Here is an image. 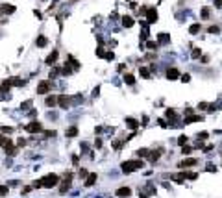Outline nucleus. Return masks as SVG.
<instances>
[{"mask_svg":"<svg viewBox=\"0 0 222 198\" xmlns=\"http://www.w3.org/2000/svg\"><path fill=\"white\" fill-rule=\"evenodd\" d=\"M143 167H144V161L143 159H130V161H124L120 168H122V172L130 174V172H135V170L143 168Z\"/></svg>","mask_w":222,"mask_h":198,"instance_id":"nucleus-1","label":"nucleus"},{"mask_svg":"<svg viewBox=\"0 0 222 198\" xmlns=\"http://www.w3.org/2000/svg\"><path fill=\"white\" fill-rule=\"evenodd\" d=\"M43 187H46V189H52L54 185H58V181H59V178H58V174H46L43 180Z\"/></svg>","mask_w":222,"mask_h":198,"instance_id":"nucleus-2","label":"nucleus"},{"mask_svg":"<svg viewBox=\"0 0 222 198\" xmlns=\"http://www.w3.org/2000/svg\"><path fill=\"white\" fill-rule=\"evenodd\" d=\"M71 104H72V98H71V96H67V94H59V96H58V106H59V107L67 109Z\"/></svg>","mask_w":222,"mask_h":198,"instance_id":"nucleus-3","label":"nucleus"},{"mask_svg":"<svg viewBox=\"0 0 222 198\" xmlns=\"http://www.w3.org/2000/svg\"><path fill=\"white\" fill-rule=\"evenodd\" d=\"M50 87H52L50 80H45V81H41V84L37 85V94H46L48 91H50Z\"/></svg>","mask_w":222,"mask_h":198,"instance_id":"nucleus-4","label":"nucleus"},{"mask_svg":"<svg viewBox=\"0 0 222 198\" xmlns=\"http://www.w3.org/2000/svg\"><path fill=\"white\" fill-rule=\"evenodd\" d=\"M24 130H26L28 133H37V132H41V122L33 120V122H30V124H26Z\"/></svg>","mask_w":222,"mask_h":198,"instance_id":"nucleus-5","label":"nucleus"},{"mask_svg":"<svg viewBox=\"0 0 222 198\" xmlns=\"http://www.w3.org/2000/svg\"><path fill=\"white\" fill-rule=\"evenodd\" d=\"M4 150H6V154H8V156H15V154L19 152V150H17V146L13 145V143H11L9 139L4 143Z\"/></svg>","mask_w":222,"mask_h":198,"instance_id":"nucleus-6","label":"nucleus"},{"mask_svg":"<svg viewBox=\"0 0 222 198\" xmlns=\"http://www.w3.org/2000/svg\"><path fill=\"white\" fill-rule=\"evenodd\" d=\"M196 159H194V158H187V159H183L182 163H179V168H191V167H194V165H196Z\"/></svg>","mask_w":222,"mask_h":198,"instance_id":"nucleus-7","label":"nucleus"},{"mask_svg":"<svg viewBox=\"0 0 222 198\" xmlns=\"http://www.w3.org/2000/svg\"><path fill=\"white\" fill-rule=\"evenodd\" d=\"M146 15H148V22H150V24L157 20V11H156V8H146Z\"/></svg>","mask_w":222,"mask_h":198,"instance_id":"nucleus-8","label":"nucleus"},{"mask_svg":"<svg viewBox=\"0 0 222 198\" xmlns=\"http://www.w3.org/2000/svg\"><path fill=\"white\" fill-rule=\"evenodd\" d=\"M131 194V189L130 187H119V189H117V196H119V198H128Z\"/></svg>","mask_w":222,"mask_h":198,"instance_id":"nucleus-9","label":"nucleus"},{"mask_svg":"<svg viewBox=\"0 0 222 198\" xmlns=\"http://www.w3.org/2000/svg\"><path fill=\"white\" fill-rule=\"evenodd\" d=\"M161 154H163V150H161V148H159V150H154V152H150V154H148L150 163H156L159 158H161Z\"/></svg>","mask_w":222,"mask_h":198,"instance_id":"nucleus-10","label":"nucleus"},{"mask_svg":"<svg viewBox=\"0 0 222 198\" xmlns=\"http://www.w3.org/2000/svg\"><path fill=\"white\" fill-rule=\"evenodd\" d=\"M58 56H59V52H58V50L50 52V54H48V58H46V65H54L56 61H58Z\"/></svg>","mask_w":222,"mask_h":198,"instance_id":"nucleus-11","label":"nucleus"},{"mask_svg":"<svg viewBox=\"0 0 222 198\" xmlns=\"http://www.w3.org/2000/svg\"><path fill=\"white\" fill-rule=\"evenodd\" d=\"M96 178H98V176H96L94 172L87 174V180H85V187H93V185H94V181H96Z\"/></svg>","mask_w":222,"mask_h":198,"instance_id":"nucleus-12","label":"nucleus"},{"mask_svg":"<svg viewBox=\"0 0 222 198\" xmlns=\"http://www.w3.org/2000/svg\"><path fill=\"white\" fill-rule=\"evenodd\" d=\"M166 78L169 80H178L179 78V71L178 69H169L166 71Z\"/></svg>","mask_w":222,"mask_h":198,"instance_id":"nucleus-13","label":"nucleus"},{"mask_svg":"<svg viewBox=\"0 0 222 198\" xmlns=\"http://www.w3.org/2000/svg\"><path fill=\"white\" fill-rule=\"evenodd\" d=\"M45 106H46V107H54V106H58V96H54V94H52V96H48V98L45 100Z\"/></svg>","mask_w":222,"mask_h":198,"instance_id":"nucleus-14","label":"nucleus"},{"mask_svg":"<svg viewBox=\"0 0 222 198\" xmlns=\"http://www.w3.org/2000/svg\"><path fill=\"white\" fill-rule=\"evenodd\" d=\"M67 63H68V67H71V69L72 71H78L80 69V63H78V61H76L72 56H68V59H67Z\"/></svg>","mask_w":222,"mask_h":198,"instance_id":"nucleus-15","label":"nucleus"},{"mask_svg":"<svg viewBox=\"0 0 222 198\" xmlns=\"http://www.w3.org/2000/svg\"><path fill=\"white\" fill-rule=\"evenodd\" d=\"M204 120V117H200V115H189V117L185 119V124H191V122H200Z\"/></svg>","mask_w":222,"mask_h":198,"instance_id":"nucleus-16","label":"nucleus"},{"mask_svg":"<svg viewBox=\"0 0 222 198\" xmlns=\"http://www.w3.org/2000/svg\"><path fill=\"white\" fill-rule=\"evenodd\" d=\"M159 43H170V35L169 33H157V45Z\"/></svg>","mask_w":222,"mask_h":198,"instance_id":"nucleus-17","label":"nucleus"},{"mask_svg":"<svg viewBox=\"0 0 222 198\" xmlns=\"http://www.w3.org/2000/svg\"><path fill=\"white\" fill-rule=\"evenodd\" d=\"M122 24L126 26V28H131V26H133V19H131L130 15H124L122 17Z\"/></svg>","mask_w":222,"mask_h":198,"instance_id":"nucleus-18","label":"nucleus"},{"mask_svg":"<svg viewBox=\"0 0 222 198\" xmlns=\"http://www.w3.org/2000/svg\"><path fill=\"white\" fill-rule=\"evenodd\" d=\"M46 43H48V39H46L45 35H39V37H37V41H35V45L39 46V48H43V46H46Z\"/></svg>","mask_w":222,"mask_h":198,"instance_id":"nucleus-19","label":"nucleus"},{"mask_svg":"<svg viewBox=\"0 0 222 198\" xmlns=\"http://www.w3.org/2000/svg\"><path fill=\"white\" fill-rule=\"evenodd\" d=\"M126 124H128L130 128H133V130H135V128H139V120H135V119L128 117V119H126Z\"/></svg>","mask_w":222,"mask_h":198,"instance_id":"nucleus-20","label":"nucleus"},{"mask_svg":"<svg viewBox=\"0 0 222 198\" xmlns=\"http://www.w3.org/2000/svg\"><path fill=\"white\" fill-rule=\"evenodd\" d=\"M139 74H141L144 80H150V76H152L150 71H148V69H144V67H141V69H139Z\"/></svg>","mask_w":222,"mask_h":198,"instance_id":"nucleus-21","label":"nucleus"},{"mask_svg":"<svg viewBox=\"0 0 222 198\" xmlns=\"http://www.w3.org/2000/svg\"><path fill=\"white\" fill-rule=\"evenodd\" d=\"M124 84L133 85L135 84V76H131V74H124Z\"/></svg>","mask_w":222,"mask_h":198,"instance_id":"nucleus-22","label":"nucleus"},{"mask_svg":"<svg viewBox=\"0 0 222 198\" xmlns=\"http://www.w3.org/2000/svg\"><path fill=\"white\" fill-rule=\"evenodd\" d=\"M76 135H78V128L76 126H71L67 130V137H76Z\"/></svg>","mask_w":222,"mask_h":198,"instance_id":"nucleus-23","label":"nucleus"},{"mask_svg":"<svg viewBox=\"0 0 222 198\" xmlns=\"http://www.w3.org/2000/svg\"><path fill=\"white\" fill-rule=\"evenodd\" d=\"M148 154H150L148 148H139V150H137V156H139V158H148Z\"/></svg>","mask_w":222,"mask_h":198,"instance_id":"nucleus-24","label":"nucleus"},{"mask_svg":"<svg viewBox=\"0 0 222 198\" xmlns=\"http://www.w3.org/2000/svg\"><path fill=\"white\" fill-rule=\"evenodd\" d=\"M165 115H166V119H169V120H172V119H176V117H178L176 111H174V109H170V107L165 111Z\"/></svg>","mask_w":222,"mask_h":198,"instance_id":"nucleus-25","label":"nucleus"},{"mask_svg":"<svg viewBox=\"0 0 222 198\" xmlns=\"http://www.w3.org/2000/svg\"><path fill=\"white\" fill-rule=\"evenodd\" d=\"M200 30H202V26H200V24H192L191 28H189V32H191V35H196V33H198Z\"/></svg>","mask_w":222,"mask_h":198,"instance_id":"nucleus-26","label":"nucleus"},{"mask_svg":"<svg viewBox=\"0 0 222 198\" xmlns=\"http://www.w3.org/2000/svg\"><path fill=\"white\" fill-rule=\"evenodd\" d=\"M61 74H63V76H71V74H72V69L68 67V63H65V67H63V71H61Z\"/></svg>","mask_w":222,"mask_h":198,"instance_id":"nucleus-27","label":"nucleus"},{"mask_svg":"<svg viewBox=\"0 0 222 198\" xmlns=\"http://www.w3.org/2000/svg\"><path fill=\"white\" fill-rule=\"evenodd\" d=\"M9 193V187L8 185H0V196H6Z\"/></svg>","mask_w":222,"mask_h":198,"instance_id":"nucleus-28","label":"nucleus"},{"mask_svg":"<svg viewBox=\"0 0 222 198\" xmlns=\"http://www.w3.org/2000/svg\"><path fill=\"white\" fill-rule=\"evenodd\" d=\"M209 13H211L209 8H202V19H209V17H211Z\"/></svg>","mask_w":222,"mask_h":198,"instance_id":"nucleus-29","label":"nucleus"},{"mask_svg":"<svg viewBox=\"0 0 222 198\" xmlns=\"http://www.w3.org/2000/svg\"><path fill=\"white\" fill-rule=\"evenodd\" d=\"M146 46H148L150 50H156V48H157V41H148Z\"/></svg>","mask_w":222,"mask_h":198,"instance_id":"nucleus-30","label":"nucleus"},{"mask_svg":"<svg viewBox=\"0 0 222 198\" xmlns=\"http://www.w3.org/2000/svg\"><path fill=\"white\" fill-rule=\"evenodd\" d=\"M192 152V146H182V154L187 156V154H191Z\"/></svg>","mask_w":222,"mask_h":198,"instance_id":"nucleus-31","label":"nucleus"},{"mask_svg":"<svg viewBox=\"0 0 222 198\" xmlns=\"http://www.w3.org/2000/svg\"><path fill=\"white\" fill-rule=\"evenodd\" d=\"M96 56H100V58H106V50H104L102 46H98V48H96Z\"/></svg>","mask_w":222,"mask_h":198,"instance_id":"nucleus-32","label":"nucleus"},{"mask_svg":"<svg viewBox=\"0 0 222 198\" xmlns=\"http://www.w3.org/2000/svg\"><path fill=\"white\" fill-rule=\"evenodd\" d=\"M207 137H209V133H207V132H200V133H198V139H200V141H205Z\"/></svg>","mask_w":222,"mask_h":198,"instance_id":"nucleus-33","label":"nucleus"},{"mask_svg":"<svg viewBox=\"0 0 222 198\" xmlns=\"http://www.w3.org/2000/svg\"><path fill=\"white\" fill-rule=\"evenodd\" d=\"M185 143H187V137H185V135H179V137H178V145L185 146Z\"/></svg>","mask_w":222,"mask_h":198,"instance_id":"nucleus-34","label":"nucleus"},{"mask_svg":"<svg viewBox=\"0 0 222 198\" xmlns=\"http://www.w3.org/2000/svg\"><path fill=\"white\" fill-rule=\"evenodd\" d=\"M207 32H209V33H218L220 30H218V26H209V28H207Z\"/></svg>","mask_w":222,"mask_h":198,"instance_id":"nucleus-35","label":"nucleus"},{"mask_svg":"<svg viewBox=\"0 0 222 198\" xmlns=\"http://www.w3.org/2000/svg\"><path fill=\"white\" fill-rule=\"evenodd\" d=\"M22 146H26V139H22V137H20V139L17 141V148H22Z\"/></svg>","mask_w":222,"mask_h":198,"instance_id":"nucleus-36","label":"nucleus"},{"mask_svg":"<svg viewBox=\"0 0 222 198\" xmlns=\"http://www.w3.org/2000/svg\"><path fill=\"white\" fill-rule=\"evenodd\" d=\"M122 145H124L122 141H115V143H113V148H115V150H120V148H122Z\"/></svg>","mask_w":222,"mask_h":198,"instance_id":"nucleus-37","label":"nucleus"},{"mask_svg":"<svg viewBox=\"0 0 222 198\" xmlns=\"http://www.w3.org/2000/svg\"><path fill=\"white\" fill-rule=\"evenodd\" d=\"M179 80H182L183 84H187V81H191V76L189 74H183V76H179Z\"/></svg>","mask_w":222,"mask_h":198,"instance_id":"nucleus-38","label":"nucleus"},{"mask_svg":"<svg viewBox=\"0 0 222 198\" xmlns=\"http://www.w3.org/2000/svg\"><path fill=\"white\" fill-rule=\"evenodd\" d=\"M0 130H2V133H11V132H13V128H11V126H9V128H8V126H2Z\"/></svg>","mask_w":222,"mask_h":198,"instance_id":"nucleus-39","label":"nucleus"},{"mask_svg":"<svg viewBox=\"0 0 222 198\" xmlns=\"http://www.w3.org/2000/svg\"><path fill=\"white\" fill-rule=\"evenodd\" d=\"M58 74H59V69H52V71H50V78H56Z\"/></svg>","mask_w":222,"mask_h":198,"instance_id":"nucleus-40","label":"nucleus"},{"mask_svg":"<svg viewBox=\"0 0 222 198\" xmlns=\"http://www.w3.org/2000/svg\"><path fill=\"white\" fill-rule=\"evenodd\" d=\"M200 54H202V52H200V48H192V58H198Z\"/></svg>","mask_w":222,"mask_h":198,"instance_id":"nucleus-41","label":"nucleus"},{"mask_svg":"<svg viewBox=\"0 0 222 198\" xmlns=\"http://www.w3.org/2000/svg\"><path fill=\"white\" fill-rule=\"evenodd\" d=\"M106 59H107V61H111V59H115V56H113V52H106Z\"/></svg>","mask_w":222,"mask_h":198,"instance_id":"nucleus-42","label":"nucleus"},{"mask_svg":"<svg viewBox=\"0 0 222 198\" xmlns=\"http://www.w3.org/2000/svg\"><path fill=\"white\" fill-rule=\"evenodd\" d=\"M6 141H8V139H6V137H4V135H2V133H0V148H2V146H4V143H6Z\"/></svg>","mask_w":222,"mask_h":198,"instance_id":"nucleus-43","label":"nucleus"},{"mask_svg":"<svg viewBox=\"0 0 222 198\" xmlns=\"http://www.w3.org/2000/svg\"><path fill=\"white\" fill-rule=\"evenodd\" d=\"M209 106H207V102H202V104H198V109H207Z\"/></svg>","mask_w":222,"mask_h":198,"instance_id":"nucleus-44","label":"nucleus"},{"mask_svg":"<svg viewBox=\"0 0 222 198\" xmlns=\"http://www.w3.org/2000/svg\"><path fill=\"white\" fill-rule=\"evenodd\" d=\"M102 146V139H96L94 141V148H100Z\"/></svg>","mask_w":222,"mask_h":198,"instance_id":"nucleus-45","label":"nucleus"},{"mask_svg":"<svg viewBox=\"0 0 222 198\" xmlns=\"http://www.w3.org/2000/svg\"><path fill=\"white\" fill-rule=\"evenodd\" d=\"M28 107H32V102H30V100H28V102H24V104H22V109H28Z\"/></svg>","mask_w":222,"mask_h":198,"instance_id":"nucleus-46","label":"nucleus"},{"mask_svg":"<svg viewBox=\"0 0 222 198\" xmlns=\"http://www.w3.org/2000/svg\"><path fill=\"white\" fill-rule=\"evenodd\" d=\"M87 148H89L87 143H81V152H87Z\"/></svg>","mask_w":222,"mask_h":198,"instance_id":"nucleus-47","label":"nucleus"},{"mask_svg":"<svg viewBox=\"0 0 222 198\" xmlns=\"http://www.w3.org/2000/svg\"><path fill=\"white\" fill-rule=\"evenodd\" d=\"M33 187H43V181L37 180V181H33Z\"/></svg>","mask_w":222,"mask_h":198,"instance_id":"nucleus-48","label":"nucleus"},{"mask_svg":"<svg viewBox=\"0 0 222 198\" xmlns=\"http://www.w3.org/2000/svg\"><path fill=\"white\" fill-rule=\"evenodd\" d=\"M124 69H126V65H124V63H120V65H119V67H117V71H119V72H122V71H124Z\"/></svg>","mask_w":222,"mask_h":198,"instance_id":"nucleus-49","label":"nucleus"},{"mask_svg":"<svg viewBox=\"0 0 222 198\" xmlns=\"http://www.w3.org/2000/svg\"><path fill=\"white\" fill-rule=\"evenodd\" d=\"M215 8H222V0H215Z\"/></svg>","mask_w":222,"mask_h":198,"instance_id":"nucleus-50","label":"nucleus"},{"mask_svg":"<svg viewBox=\"0 0 222 198\" xmlns=\"http://www.w3.org/2000/svg\"><path fill=\"white\" fill-rule=\"evenodd\" d=\"M98 94H100V87H96V89L93 91V96H98Z\"/></svg>","mask_w":222,"mask_h":198,"instance_id":"nucleus-51","label":"nucleus"},{"mask_svg":"<svg viewBox=\"0 0 222 198\" xmlns=\"http://www.w3.org/2000/svg\"><path fill=\"white\" fill-rule=\"evenodd\" d=\"M207 170H209V172H217V168H215L213 165H207Z\"/></svg>","mask_w":222,"mask_h":198,"instance_id":"nucleus-52","label":"nucleus"},{"mask_svg":"<svg viewBox=\"0 0 222 198\" xmlns=\"http://www.w3.org/2000/svg\"><path fill=\"white\" fill-rule=\"evenodd\" d=\"M30 191H32V187H24V189H22V194H28Z\"/></svg>","mask_w":222,"mask_h":198,"instance_id":"nucleus-53","label":"nucleus"},{"mask_svg":"<svg viewBox=\"0 0 222 198\" xmlns=\"http://www.w3.org/2000/svg\"><path fill=\"white\" fill-rule=\"evenodd\" d=\"M78 161H80L78 156H72V163H74V165H78Z\"/></svg>","mask_w":222,"mask_h":198,"instance_id":"nucleus-54","label":"nucleus"},{"mask_svg":"<svg viewBox=\"0 0 222 198\" xmlns=\"http://www.w3.org/2000/svg\"><path fill=\"white\" fill-rule=\"evenodd\" d=\"M83 176H87V170L81 168V170H80V178H83Z\"/></svg>","mask_w":222,"mask_h":198,"instance_id":"nucleus-55","label":"nucleus"},{"mask_svg":"<svg viewBox=\"0 0 222 198\" xmlns=\"http://www.w3.org/2000/svg\"><path fill=\"white\" fill-rule=\"evenodd\" d=\"M139 198H148L146 194H143V193H139Z\"/></svg>","mask_w":222,"mask_h":198,"instance_id":"nucleus-56","label":"nucleus"}]
</instances>
